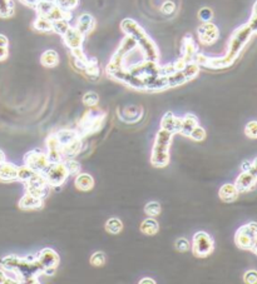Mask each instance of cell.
<instances>
[{"label": "cell", "mask_w": 257, "mask_h": 284, "mask_svg": "<svg viewBox=\"0 0 257 284\" xmlns=\"http://www.w3.org/2000/svg\"><path fill=\"white\" fill-rule=\"evenodd\" d=\"M0 265L5 272L14 274L19 283H39L38 277L44 273L45 269L36 256H27L20 258L14 254H10L0 260Z\"/></svg>", "instance_id": "6da1fadb"}, {"label": "cell", "mask_w": 257, "mask_h": 284, "mask_svg": "<svg viewBox=\"0 0 257 284\" xmlns=\"http://www.w3.org/2000/svg\"><path fill=\"white\" fill-rule=\"evenodd\" d=\"M254 35L252 30L247 24H243L238 27L232 33L231 38H229L228 47H227V52L221 58H208L205 64V68H210V69H225L228 66L232 65L237 58L240 57L241 52L243 48L246 47L247 43L250 42L251 36Z\"/></svg>", "instance_id": "7a4b0ae2"}, {"label": "cell", "mask_w": 257, "mask_h": 284, "mask_svg": "<svg viewBox=\"0 0 257 284\" xmlns=\"http://www.w3.org/2000/svg\"><path fill=\"white\" fill-rule=\"evenodd\" d=\"M121 29L126 35L130 36V38L136 40L137 48L141 50L146 60H160V50H158L157 44L153 42V39L148 35V33L142 28L136 20L126 18L121 22Z\"/></svg>", "instance_id": "3957f363"}, {"label": "cell", "mask_w": 257, "mask_h": 284, "mask_svg": "<svg viewBox=\"0 0 257 284\" xmlns=\"http://www.w3.org/2000/svg\"><path fill=\"white\" fill-rule=\"evenodd\" d=\"M173 134L167 130L160 129L156 135L155 145L151 154V163L156 168H164L169 163V146H171Z\"/></svg>", "instance_id": "277c9868"}, {"label": "cell", "mask_w": 257, "mask_h": 284, "mask_svg": "<svg viewBox=\"0 0 257 284\" xmlns=\"http://www.w3.org/2000/svg\"><path fill=\"white\" fill-rule=\"evenodd\" d=\"M136 49H138V48H137L136 40H134L133 38H130V36L126 35L125 39H123V40L121 42V44H119L117 52L114 53L112 59L109 60V63H108L107 68H105L107 74H109V73L114 72V70L121 69V68L126 66L125 65L126 58H127V56H129L133 50H136Z\"/></svg>", "instance_id": "5b68a950"}, {"label": "cell", "mask_w": 257, "mask_h": 284, "mask_svg": "<svg viewBox=\"0 0 257 284\" xmlns=\"http://www.w3.org/2000/svg\"><path fill=\"white\" fill-rule=\"evenodd\" d=\"M104 113H102L99 115L98 113L94 114L93 112L89 111L88 113L82 118V120L79 121V129H77V132L78 134L80 135V138L98 132V130L102 128L103 121H104Z\"/></svg>", "instance_id": "8992f818"}, {"label": "cell", "mask_w": 257, "mask_h": 284, "mask_svg": "<svg viewBox=\"0 0 257 284\" xmlns=\"http://www.w3.org/2000/svg\"><path fill=\"white\" fill-rule=\"evenodd\" d=\"M257 239V223L250 222L241 227L235 234L236 246L240 249H251L252 244Z\"/></svg>", "instance_id": "52a82bcc"}, {"label": "cell", "mask_w": 257, "mask_h": 284, "mask_svg": "<svg viewBox=\"0 0 257 284\" xmlns=\"http://www.w3.org/2000/svg\"><path fill=\"white\" fill-rule=\"evenodd\" d=\"M43 175L49 187H61L68 179L69 173L64 162H58V163H50Z\"/></svg>", "instance_id": "ba28073f"}, {"label": "cell", "mask_w": 257, "mask_h": 284, "mask_svg": "<svg viewBox=\"0 0 257 284\" xmlns=\"http://www.w3.org/2000/svg\"><path fill=\"white\" fill-rule=\"evenodd\" d=\"M108 77L112 78L116 82H119V83L125 84V85L129 86V88L134 89V90H146V86H144V82L141 78L133 75L132 73L128 70L127 66H123L121 69H117L114 72L109 73L107 74Z\"/></svg>", "instance_id": "9c48e42d"}, {"label": "cell", "mask_w": 257, "mask_h": 284, "mask_svg": "<svg viewBox=\"0 0 257 284\" xmlns=\"http://www.w3.org/2000/svg\"><path fill=\"white\" fill-rule=\"evenodd\" d=\"M215 248V242L212 237L206 232H198L194 234L192 242V252L197 258H206L210 256Z\"/></svg>", "instance_id": "30bf717a"}, {"label": "cell", "mask_w": 257, "mask_h": 284, "mask_svg": "<svg viewBox=\"0 0 257 284\" xmlns=\"http://www.w3.org/2000/svg\"><path fill=\"white\" fill-rule=\"evenodd\" d=\"M24 164L28 166L31 169H33L35 173L44 174V171L49 167L50 162L48 159L47 153L42 152L40 149H34L24 155Z\"/></svg>", "instance_id": "8fae6325"}, {"label": "cell", "mask_w": 257, "mask_h": 284, "mask_svg": "<svg viewBox=\"0 0 257 284\" xmlns=\"http://www.w3.org/2000/svg\"><path fill=\"white\" fill-rule=\"evenodd\" d=\"M128 70H129L133 75H136V77L141 78V79H144V78L147 77L162 74V65H160L158 61L146 60V59H144V60L139 61V63L128 66Z\"/></svg>", "instance_id": "7c38bea8"}, {"label": "cell", "mask_w": 257, "mask_h": 284, "mask_svg": "<svg viewBox=\"0 0 257 284\" xmlns=\"http://www.w3.org/2000/svg\"><path fill=\"white\" fill-rule=\"evenodd\" d=\"M25 187H27V193L42 199H44L49 192V185H48L44 175L40 173L34 174L33 177L25 183Z\"/></svg>", "instance_id": "4fadbf2b"}, {"label": "cell", "mask_w": 257, "mask_h": 284, "mask_svg": "<svg viewBox=\"0 0 257 284\" xmlns=\"http://www.w3.org/2000/svg\"><path fill=\"white\" fill-rule=\"evenodd\" d=\"M197 35H198V40L201 44L211 45L219 39L220 31L216 24H213L212 22H207L202 23L199 25L198 29H197Z\"/></svg>", "instance_id": "5bb4252c"}, {"label": "cell", "mask_w": 257, "mask_h": 284, "mask_svg": "<svg viewBox=\"0 0 257 284\" xmlns=\"http://www.w3.org/2000/svg\"><path fill=\"white\" fill-rule=\"evenodd\" d=\"M48 148V159L50 163H58V162H63V155H62L61 144H59L57 134H50L45 141Z\"/></svg>", "instance_id": "9a60e30c"}, {"label": "cell", "mask_w": 257, "mask_h": 284, "mask_svg": "<svg viewBox=\"0 0 257 284\" xmlns=\"http://www.w3.org/2000/svg\"><path fill=\"white\" fill-rule=\"evenodd\" d=\"M62 38H63L64 44L68 47V49L72 50L78 49V48H83V43L86 36L80 33L75 27H70V28L68 29V31H66Z\"/></svg>", "instance_id": "2e32d148"}, {"label": "cell", "mask_w": 257, "mask_h": 284, "mask_svg": "<svg viewBox=\"0 0 257 284\" xmlns=\"http://www.w3.org/2000/svg\"><path fill=\"white\" fill-rule=\"evenodd\" d=\"M144 86L147 91H162L168 89V79L167 75H153V77H147L143 79Z\"/></svg>", "instance_id": "e0dca14e"}, {"label": "cell", "mask_w": 257, "mask_h": 284, "mask_svg": "<svg viewBox=\"0 0 257 284\" xmlns=\"http://www.w3.org/2000/svg\"><path fill=\"white\" fill-rule=\"evenodd\" d=\"M36 258L40 263H42L43 267L47 269V268H58L59 262H61V258H59L58 253L56 251H53L50 248H44L36 254Z\"/></svg>", "instance_id": "ac0fdd59"}, {"label": "cell", "mask_w": 257, "mask_h": 284, "mask_svg": "<svg viewBox=\"0 0 257 284\" xmlns=\"http://www.w3.org/2000/svg\"><path fill=\"white\" fill-rule=\"evenodd\" d=\"M197 53H198V47H197L196 42L192 39V36H185L182 45H181V54H182L181 58H182L186 63H190V61H193V58Z\"/></svg>", "instance_id": "d6986e66"}, {"label": "cell", "mask_w": 257, "mask_h": 284, "mask_svg": "<svg viewBox=\"0 0 257 284\" xmlns=\"http://www.w3.org/2000/svg\"><path fill=\"white\" fill-rule=\"evenodd\" d=\"M257 178L255 177L251 171H242L236 179L235 185L237 187L238 192H249L251 191L252 188L256 185Z\"/></svg>", "instance_id": "ffe728a7"}, {"label": "cell", "mask_w": 257, "mask_h": 284, "mask_svg": "<svg viewBox=\"0 0 257 284\" xmlns=\"http://www.w3.org/2000/svg\"><path fill=\"white\" fill-rule=\"evenodd\" d=\"M75 28L83 34L84 36L89 35L94 30V28H96V19L91 14H88V13H83V14H80L78 17Z\"/></svg>", "instance_id": "44dd1931"}, {"label": "cell", "mask_w": 257, "mask_h": 284, "mask_svg": "<svg viewBox=\"0 0 257 284\" xmlns=\"http://www.w3.org/2000/svg\"><path fill=\"white\" fill-rule=\"evenodd\" d=\"M238 196H240V192H238L237 187L235 184H231V183H227L224 184L220 188L219 197L222 201H226V203H232V201L237 200Z\"/></svg>", "instance_id": "7402d4cb"}, {"label": "cell", "mask_w": 257, "mask_h": 284, "mask_svg": "<svg viewBox=\"0 0 257 284\" xmlns=\"http://www.w3.org/2000/svg\"><path fill=\"white\" fill-rule=\"evenodd\" d=\"M18 177V167L9 162L0 164V182H14Z\"/></svg>", "instance_id": "603a6c76"}, {"label": "cell", "mask_w": 257, "mask_h": 284, "mask_svg": "<svg viewBox=\"0 0 257 284\" xmlns=\"http://www.w3.org/2000/svg\"><path fill=\"white\" fill-rule=\"evenodd\" d=\"M43 200L44 199L34 197L32 194H25L19 200V208L23 210H31V209H39L43 207Z\"/></svg>", "instance_id": "cb8c5ba5"}, {"label": "cell", "mask_w": 257, "mask_h": 284, "mask_svg": "<svg viewBox=\"0 0 257 284\" xmlns=\"http://www.w3.org/2000/svg\"><path fill=\"white\" fill-rule=\"evenodd\" d=\"M74 185L77 189L82 192H89L93 189L94 187V179L91 174L88 173H78L75 175Z\"/></svg>", "instance_id": "d4e9b609"}, {"label": "cell", "mask_w": 257, "mask_h": 284, "mask_svg": "<svg viewBox=\"0 0 257 284\" xmlns=\"http://www.w3.org/2000/svg\"><path fill=\"white\" fill-rule=\"evenodd\" d=\"M80 149H82V138H78L73 141L72 143L66 144V145L62 146V155L63 159H69V158H75L79 154Z\"/></svg>", "instance_id": "484cf974"}, {"label": "cell", "mask_w": 257, "mask_h": 284, "mask_svg": "<svg viewBox=\"0 0 257 284\" xmlns=\"http://www.w3.org/2000/svg\"><path fill=\"white\" fill-rule=\"evenodd\" d=\"M196 125H198V119H197V116L191 113L186 114V115L182 118V127H181V130L178 134H182V135H185V137H188L190 133L192 132V129H193Z\"/></svg>", "instance_id": "4316f807"}, {"label": "cell", "mask_w": 257, "mask_h": 284, "mask_svg": "<svg viewBox=\"0 0 257 284\" xmlns=\"http://www.w3.org/2000/svg\"><path fill=\"white\" fill-rule=\"evenodd\" d=\"M40 63L45 68H54L59 63V56L56 50L48 49L40 56Z\"/></svg>", "instance_id": "83f0119b"}, {"label": "cell", "mask_w": 257, "mask_h": 284, "mask_svg": "<svg viewBox=\"0 0 257 284\" xmlns=\"http://www.w3.org/2000/svg\"><path fill=\"white\" fill-rule=\"evenodd\" d=\"M56 134H57V138H58V141H59V144H61V148L62 146L66 145V144L72 143V142L75 141V139L80 138V135L78 134L77 130H74V129L59 130V132L56 133Z\"/></svg>", "instance_id": "f1b7e54d"}, {"label": "cell", "mask_w": 257, "mask_h": 284, "mask_svg": "<svg viewBox=\"0 0 257 284\" xmlns=\"http://www.w3.org/2000/svg\"><path fill=\"white\" fill-rule=\"evenodd\" d=\"M160 224L153 217H148L141 223V232L146 235H155L158 233Z\"/></svg>", "instance_id": "f546056e"}, {"label": "cell", "mask_w": 257, "mask_h": 284, "mask_svg": "<svg viewBox=\"0 0 257 284\" xmlns=\"http://www.w3.org/2000/svg\"><path fill=\"white\" fill-rule=\"evenodd\" d=\"M47 18L49 20H52V22H56V20L59 19H66L70 22V19H72V11L64 10V9L59 8L57 4H54V6H53L52 10L49 11V14L47 15Z\"/></svg>", "instance_id": "4dcf8cb0"}, {"label": "cell", "mask_w": 257, "mask_h": 284, "mask_svg": "<svg viewBox=\"0 0 257 284\" xmlns=\"http://www.w3.org/2000/svg\"><path fill=\"white\" fill-rule=\"evenodd\" d=\"M33 28L36 31H42V33H50L53 31V22L48 19L47 17H40L38 15L33 23Z\"/></svg>", "instance_id": "1f68e13d"}, {"label": "cell", "mask_w": 257, "mask_h": 284, "mask_svg": "<svg viewBox=\"0 0 257 284\" xmlns=\"http://www.w3.org/2000/svg\"><path fill=\"white\" fill-rule=\"evenodd\" d=\"M176 119H177V116H174V114L171 112L164 114L162 120H161V129L176 134Z\"/></svg>", "instance_id": "d6a6232c"}, {"label": "cell", "mask_w": 257, "mask_h": 284, "mask_svg": "<svg viewBox=\"0 0 257 284\" xmlns=\"http://www.w3.org/2000/svg\"><path fill=\"white\" fill-rule=\"evenodd\" d=\"M167 79H168L169 88H176V86L183 85V84H186L188 82L182 70H177V72L167 75Z\"/></svg>", "instance_id": "836d02e7"}, {"label": "cell", "mask_w": 257, "mask_h": 284, "mask_svg": "<svg viewBox=\"0 0 257 284\" xmlns=\"http://www.w3.org/2000/svg\"><path fill=\"white\" fill-rule=\"evenodd\" d=\"M14 14V3L11 0H0V18L6 19Z\"/></svg>", "instance_id": "e575fe53"}, {"label": "cell", "mask_w": 257, "mask_h": 284, "mask_svg": "<svg viewBox=\"0 0 257 284\" xmlns=\"http://www.w3.org/2000/svg\"><path fill=\"white\" fill-rule=\"evenodd\" d=\"M54 1H49V0H40L34 9H35L36 14L40 15V17H47L49 14V11L52 10V8L54 6Z\"/></svg>", "instance_id": "d590c367"}, {"label": "cell", "mask_w": 257, "mask_h": 284, "mask_svg": "<svg viewBox=\"0 0 257 284\" xmlns=\"http://www.w3.org/2000/svg\"><path fill=\"white\" fill-rule=\"evenodd\" d=\"M199 68H201V66H199L198 64L194 63V61H190V63L186 64L185 68L182 69V72H183V74L186 75L188 82H190V80H193L194 78L198 75Z\"/></svg>", "instance_id": "8d00e7d4"}, {"label": "cell", "mask_w": 257, "mask_h": 284, "mask_svg": "<svg viewBox=\"0 0 257 284\" xmlns=\"http://www.w3.org/2000/svg\"><path fill=\"white\" fill-rule=\"evenodd\" d=\"M86 73L87 77H89L91 79H97L99 77V66H98L97 61L94 60V59H89V61L87 63L86 68L83 70Z\"/></svg>", "instance_id": "74e56055"}, {"label": "cell", "mask_w": 257, "mask_h": 284, "mask_svg": "<svg viewBox=\"0 0 257 284\" xmlns=\"http://www.w3.org/2000/svg\"><path fill=\"white\" fill-rule=\"evenodd\" d=\"M70 27H72V25L69 24V20L66 19H59L56 20V22H53V31L61 36H63Z\"/></svg>", "instance_id": "f35d334b"}, {"label": "cell", "mask_w": 257, "mask_h": 284, "mask_svg": "<svg viewBox=\"0 0 257 284\" xmlns=\"http://www.w3.org/2000/svg\"><path fill=\"white\" fill-rule=\"evenodd\" d=\"M105 229H107V232L111 233V234H118V233L122 232V229H123V223L121 222V219L111 218L108 219V222L105 223Z\"/></svg>", "instance_id": "ab89813d"}, {"label": "cell", "mask_w": 257, "mask_h": 284, "mask_svg": "<svg viewBox=\"0 0 257 284\" xmlns=\"http://www.w3.org/2000/svg\"><path fill=\"white\" fill-rule=\"evenodd\" d=\"M34 174H35V171H34L33 169L29 168L28 166H25L24 164V166H22V167H18L17 180H20V182H23V183H27L32 177H33Z\"/></svg>", "instance_id": "60d3db41"}, {"label": "cell", "mask_w": 257, "mask_h": 284, "mask_svg": "<svg viewBox=\"0 0 257 284\" xmlns=\"http://www.w3.org/2000/svg\"><path fill=\"white\" fill-rule=\"evenodd\" d=\"M64 164H65L66 169H68V173L69 175H77L78 173H80V163L78 160H75L74 158H69V159H64Z\"/></svg>", "instance_id": "b9f144b4"}, {"label": "cell", "mask_w": 257, "mask_h": 284, "mask_svg": "<svg viewBox=\"0 0 257 284\" xmlns=\"http://www.w3.org/2000/svg\"><path fill=\"white\" fill-rule=\"evenodd\" d=\"M54 3L64 10L73 11L79 5V0H54Z\"/></svg>", "instance_id": "7bdbcfd3"}, {"label": "cell", "mask_w": 257, "mask_h": 284, "mask_svg": "<svg viewBox=\"0 0 257 284\" xmlns=\"http://www.w3.org/2000/svg\"><path fill=\"white\" fill-rule=\"evenodd\" d=\"M99 102V97H98L97 93L94 91H88L83 95V103L84 105H87L88 108H94Z\"/></svg>", "instance_id": "ee69618b"}, {"label": "cell", "mask_w": 257, "mask_h": 284, "mask_svg": "<svg viewBox=\"0 0 257 284\" xmlns=\"http://www.w3.org/2000/svg\"><path fill=\"white\" fill-rule=\"evenodd\" d=\"M144 212H146V214L148 215V217L156 218L161 213V204L158 201H150V203L146 204V207H144Z\"/></svg>", "instance_id": "f6af8a7d"}, {"label": "cell", "mask_w": 257, "mask_h": 284, "mask_svg": "<svg viewBox=\"0 0 257 284\" xmlns=\"http://www.w3.org/2000/svg\"><path fill=\"white\" fill-rule=\"evenodd\" d=\"M192 141L194 142H202L206 138V130L201 127V125H196V127L192 129V132L188 135Z\"/></svg>", "instance_id": "bcb514c9"}, {"label": "cell", "mask_w": 257, "mask_h": 284, "mask_svg": "<svg viewBox=\"0 0 257 284\" xmlns=\"http://www.w3.org/2000/svg\"><path fill=\"white\" fill-rule=\"evenodd\" d=\"M245 134L250 139H257V120L249 121L245 127Z\"/></svg>", "instance_id": "7dc6e473"}, {"label": "cell", "mask_w": 257, "mask_h": 284, "mask_svg": "<svg viewBox=\"0 0 257 284\" xmlns=\"http://www.w3.org/2000/svg\"><path fill=\"white\" fill-rule=\"evenodd\" d=\"M105 254L103 252H96L93 256H91V264L93 267H102L105 263Z\"/></svg>", "instance_id": "c3c4849f"}, {"label": "cell", "mask_w": 257, "mask_h": 284, "mask_svg": "<svg viewBox=\"0 0 257 284\" xmlns=\"http://www.w3.org/2000/svg\"><path fill=\"white\" fill-rule=\"evenodd\" d=\"M213 18V11L211 8H207V6H205V8H202L201 10L198 11V19L201 20L202 23H207V22H211Z\"/></svg>", "instance_id": "681fc988"}, {"label": "cell", "mask_w": 257, "mask_h": 284, "mask_svg": "<svg viewBox=\"0 0 257 284\" xmlns=\"http://www.w3.org/2000/svg\"><path fill=\"white\" fill-rule=\"evenodd\" d=\"M161 11H162V14L169 17V15H172L174 11H176V4H174L173 1H171V0H167V1H164V3L161 5Z\"/></svg>", "instance_id": "f907efd6"}, {"label": "cell", "mask_w": 257, "mask_h": 284, "mask_svg": "<svg viewBox=\"0 0 257 284\" xmlns=\"http://www.w3.org/2000/svg\"><path fill=\"white\" fill-rule=\"evenodd\" d=\"M243 281H245V283H249V284H256L257 283V270H247L246 273H245V276H243Z\"/></svg>", "instance_id": "816d5d0a"}, {"label": "cell", "mask_w": 257, "mask_h": 284, "mask_svg": "<svg viewBox=\"0 0 257 284\" xmlns=\"http://www.w3.org/2000/svg\"><path fill=\"white\" fill-rule=\"evenodd\" d=\"M191 248V244H190V242H188L186 238H180V239L176 242V249H177L178 252H187L188 249Z\"/></svg>", "instance_id": "f5cc1de1"}, {"label": "cell", "mask_w": 257, "mask_h": 284, "mask_svg": "<svg viewBox=\"0 0 257 284\" xmlns=\"http://www.w3.org/2000/svg\"><path fill=\"white\" fill-rule=\"evenodd\" d=\"M247 25L250 27V29L252 30V33L257 34V17L256 15H251V19L249 20Z\"/></svg>", "instance_id": "db71d44e"}, {"label": "cell", "mask_w": 257, "mask_h": 284, "mask_svg": "<svg viewBox=\"0 0 257 284\" xmlns=\"http://www.w3.org/2000/svg\"><path fill=\"white\" fill-rule=\"evenodd\" d=\"M9 56L8 47H0V61L5 60Z\"/></svg>", "instance_id": "11a10c76"}, {"label": "cell", "mask_w": 257, "mask_h": 284, "mask_svg": "<svg viewBox=\"0 0 257 284\" xmlns=\"http://www.w3.org/2000/svg\"><path fill=\"white\" fill-rule=\"evenodd\" d=\"M20 3H23L24 5L27 6H31V8H34V6L36 5V4L40 1V0H19Z\"/></svg>", "instance_id": "9f6ffc18"}, {"label": "cell", "mask_w": 257, "mask_h": 284, "mask_svg": "<svg viewBox=\"0 0 257 284\" xmlns=\"http://www.w3.org/2000/svg\"><path fill=\"white\" fill-rule=\"evenodd\" d=\"M249 171H251L255 177L257 178V158H255V159L251 162V168H250Z\"/></svg>", "instance_id": "6f0895ef"}, {"label": "cell", "mask_w": 257, "mask_h": 284, "mask_svg": "<svg viewBox=\"0 0 257 284\" xmlns=\"http://www.w3.org/2000/svg\"><path fill=\"white\" fill-rule=\"evenodd\" d=\"M9 45V40L5 35L0 34V47H8Z\"/></svg>", "instance_id": "680465c9"}, {"label": "cell", "mask_w": 257, "mask_h": 284, "mask_svg": "<svg viewBox=\"0 0 257 284\" xmlns=\"http://www.w3.org/2000/svg\"><path fill=\"white\" fill-rule=\"evenodd\" d=\"M250 168H251V162H249V160H246V162H243V163L241 164L242 171H249Z\"/></svg>", "instance_id": "91938a15"}, {"label": "cell", "mask_w": 257, "mask_h": 284, "mask_svg": "<svg viewBox=\"0 0 257 284\" xmlns=\"http://www.w3.org/2000/svg\"><path fill=\"white\" fill-rule=\"evenodd\" d=\"M181 127H182V118L176 119V133H180Z\"/></svg>", "instance_id": "94428289"}, {"label": "cell", "mask_w": 257, "mask_h": 284, "mask_svg": "<svg viewBox=\"0 0 257 284\" xmlns=\"http://www.w3.org/2000/svg\"><path fill=\"white\" fill-rule=\"evenodd\" d=\"M141 284H156V281H153L152 278H143L141 282Z\"/></svg>", "instance_id": "6125c7cd"}, {"label": "cell", "mask_w": 257, "mask_h": 284, "mask_svg": "<svg viewBox=\"0 0 257 284\" xmlns=\"http://www.w3.org/2000/svg\"><path fill=\"white\" fill-rule=\"evenodd\" d=\"M4 162H5V154L3 150H0V164H3Z\"/></svg>", "instance_id": "be15d7a7"}, {"label": "cell", "mask_w": 257, "mask_h": 284, "mask_svg": "<svg viewBox=\"0 0 257 284\" xmlns=\"http://www.w3.org/2000/svg\"><path fill=\"white\" fill-rule=\"evenodd\" d=\"M250 251H252L255 254H257V239L255 240V243L252 244V247H251V249H250Z\"/></svg>", "instance_id": "e7e4bbea"}, {"label": "cell", "mask_w": 257, "mask_h": 284, "mask_svg": "<svg viewBox=\"0 0 257 284\" xmlns=\"http://www.w3.org/2000/svg\"><path fill=\"white\" fill-rule=\"evenodd\" d=\"M252 15H256V17H257V1L255 3L254 8H252Z\"/></svg>", "instance_id": "03108f58"}, {"label": "cell", "mask_w": 257, "mask_h": 284, "mask_svg": "<svg viewBox=\"0 0 257 284\" xmlns=\"http://www.w3.org/2000/svg\"><path fill=\"white\" fill-rule=\"evenodd\" d=\"M49 1H54V0H49Z\"/></svg>", "instance_id": "003e7915"}]
</instances>
